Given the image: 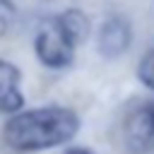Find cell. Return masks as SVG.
<instances>
[{
    "label": "cell",
    "mask_w": 154,
    "mask_h": 154,
    "mask_svg": "<svg viewBox=\"0 0 154 154\" xmlns=\"http://www.w3.org/2000/svg\"><path fill=\"white\" fill-rule=\"evenodd\" d=\"M79 132V116L58 103L38 108H19L2 125V142L14 152H46L63 147Z\"/></svg>",
    "instance_id": "1"
},
{
    "label": "cell",
    "mask_w": 154,
    "mask_h": 154,
    "mask_svg": "<svg viewBox=\"0 0 154 154\" xmlns=\"http://www.w3.org/2000/svg\"><path fill=\"white\" fill-rule=\"evenodd\" d=\"M34 53L38 63L48 70H63L70 67L75 60V43L63 31L58 17H48L41 22L36 36H34Z\"/></svg>",
    "instance_id": "2"
},
{
    "label": "cell",
    "mask_w": 154,
    "mask_h": 154,
    "mask_svg": "<svg viewBox=\"0 0 154 154\" xmlns=\"http://www.w3.org/2000/svg\"><path fill=\"white\" fill-rule=\"evenodd\" d=\"M99 51L106 55V58H116V55H123L130 43H132V29H130V22L120 14H111L101 22L99 26Z\"/></svg>",
    "instance_id": "3"
},
{
    "label": "cell",
    "mask_w": 154,
    "mask_h": 154,
    "mask_svg": "<svg viewBox=\"0 0 154 154\" xmlns=\"http://www.w3.org/2000/svg\"><path fill=\"white\" fill-rule=\"evenodd\" d=\"M24 108V94H22V72L10 60L0 58V111L14 113Z\"/></svg>",
    "instance_id": "4"
},
{
    "label": "cell",
    "mask_w": 154,
    "mask_h": 154,
    "mask_svg": "<svg viewBox=\"0 0 154 154\" xmlns=\"http://www.w3.org/2000/svg\"><path fill=\"white\" fill-rule=\"evenodd\" d=\"M123 130H125V144L132 152L149 149L154 144V125H152L147 106L135 111V113H130L125 118V123H123Z\"/></svg>",
    "instance_id": "5"
},
{
    "label": "cell",
    "mask_w": 154,
    "mask_h": 154,
    "mask_svg": "<svg viewBox=\"0 0 154 154\" xmlns=\"http://www.w3.org/2000/svg\"><path fill=\"white\" fill-rule=\"evenodd\" d=\"M55 17H58L63 31L67 34V38L75 43V48L87 41V36H89V31H91V22H89V17H87L82 10L67 7L65 12H60V14H55Z\"/></svg>",
    "instance_id": "6"
},
{
    "label": "cell",
    "mask_w": 154,
    "mask_h": 154,
    "mask_svg": "<svg viewBox=\"0 0 154 154\" xmlns=\"http://www.w3.org/2000/svg\"><path fill=\"white\" fill-rule=\"evenodd\" d=\"M137 79L142 82V87L154 91V43L147 46L137 60Z\"/></svg>",
    "instance_id": "7"
},
{
    "label": "cell",
    "mask_w": 154,
    "mask_h": 154,
    "mask_svg": "<svg viewBox=\"0 0 154 154\" xmlns=\"http://www.w3.org/2000/svg\"><path fill=\"white\" fill-rule=\"evenodd\" d=\"M17 19V7L12 0H0V34L10 31V26Z\"/></svg>",
    "instance_id": "8"
},
{
    "label": "cell",
    "mask_w": 154,
    "mask_h": 154,
    "mask_svg": "<svg viewBox=\"0 0 154 154\" xmlns=\"http://www.w3.org/2000/svg\"><path fill=\"white\" fill-rule=\"evenodd\" d=\"M65 154H91L89 149H84V147H70Z\"/></svg>",
    "instance_id": "9"
},
{
    "label": "cell",
    "mask_w": 154,
    "mask_h": 154,
    "mask_svg": "<svg viewBox=\"0 0 154 154\" xmlns=\"http://www.w3.org/2000/svg\"><path fill=\"white\" fill-rule=\"evenodd\" d=\"M147 111H149V118H152V125H154V101L147 103Z\"/></svg>",
    "instance_id": "10"
}]
</instances>
